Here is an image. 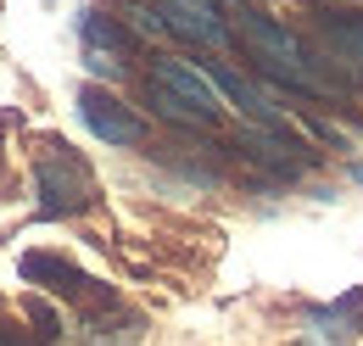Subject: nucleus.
Masks as SVG:
<instances>
[{
	"mask_svg": "<svg viewBox=\"0 0 363 346\" xmlns=\"http://www.w3.org/2000/svg\"><path fill=\"white\" fill-rule=\"evenodd\" d=\"M235 34H240V45H246V56L257 62V73L263 79H274V84L296 89V95H313V101H330V95H341V84L324 73V62H318L308 45L296 40L291 28H279L274 17H263V11H235Z\"/></svg>",
	"mask_w": 363,
	"mask_h": 346,
	"instance_id": "f257e3e1",
	"label": "nucleus"
},
{
	"mask_svg": "<svg viewBox=\"0 0 363 346\" xmlns=\"http://www.w3.org/2000/svg\"><path fill=\"white\" fill-rule=\"evenodd\" d=\"M34 190L45 218H79L95 207V173L73 145H45V157L34 162Z\"/></svg>",
	"mask_w": 363,
	"mask_h": 346,
	"instance_id": "f03ea898",
	"label": "nucleus"
},
{
	"mask_svg": "<svg viewBox=\"0 0 363 346\" xmlns=\"http://www.w3.org/2000/svg\"><path fill=\"white\" fill-rule=\"evenodd\" d=\"M23 268V279L28 285H50L56 296H67V302H79L84 313H118V296L101 285V279H90L84 268H73L67 257H56V252H28V257L17 262Z\"/></svg>",
	"mask_w": 363,
	"mask_h": 346,
	"instance_id": "7ed1b4c3",
	"label": "nucleus"
},
{
	"mask_svg": "<svg viewBox=\"0 0 363 346\" xmlns=\"http://www.w3.org/2000/svg\"><path fill=\"white\" fill-rule=\"evenodd\" d=\"M79 40H84V67L95 79H123L129 73V56L135 40L118 17H101V11H79Z\"/></svg>",
	"mask_w": 363,
	"mask_h": 346,
	"instance_id": "20e7f679",
	"label": "nucleus"
},
{
	"mask_svg": "<svg viewBox=\"0 0 363 346\" xmlns=\"http://www.w3.org/2000/svg\"><path fill=\"white\" fill-rule=\"evenodd\" d=\"M145 84L168 89L174 101H184L190 112H201L207 123H218V118H224V89L213 84V73H207V67H190V62L162 56V62H151V79H145Z\"/></svg>",
	"mask_w": 363,
	"mask_h": 346,
	"instance_id": "39448f33",
	"label": "nucleus"
},
{
	"mask_svg": "<svg viewBox=\"0 0 363 346\" xmlns=\"http://www.w3.org/2000/svg\"><path fill=\"white\" fill-rule=\"evenodd\" d=\"M79 118H84V129H90L95 140H106V145H140V140H145V123L101 84L79 89Z\"/></svg>",
	"mask_w": 363,
	"mask_h": 346,
	"instance_id": "423d86ee",
	"label": "nucleus"
},
{
	"mask_svg": "<svg viewBox=\"0 0 363 346\" xmlns=\"http://www.w3.org/2000/svg\"><path fill=\"white\" fill-rule=\"evenodd\" d=\"M162 28L196 45H224V17H218V0H162Z\"/></svg>",
	"mask_w": 363,
	"mask_h": 346,
	"instance_id": "0eeeda50",
	"label": "nucleus"
},
{
	"mask_svg": "<svg viewBox=\"0 0 363 346\" xmlns=\"http://www.w3.org/2000/svg\"><path fill=\"white\" fill-rule=\"evenodd\" d=\"M318 34L330 40V50L347 62V73L363 84V17H352V11H324L318 17Z\"/></svg>",
	"mask_w": 363,
	"mask_h": 346,
	"instance_id": "6e6552de",
	"label": "nucleus"
},
{
	"mask_svg": "<svg viewBox=\"0 0 363 346\" xmlns=\"http://www.w3.org/2000/svg\"><path fill=\"white\" fill-rule=\"evenodd\" d=\"M358 307H363V296L352 291L347 302L313 313V318H308V346H347V341H352V318H358Z\"/></svg>",
	"mask_w": 363,
	"mask_h": 346,
	"instance_id": "1a4fd4ad",
	"label": "nucleus"
},
{
	"mask_svg": "<svg viewBox=\"0 0 363 346\" xmlns=\"http://www.w3.org/2000/svg\"><path fill=\"white\" fill-rule=\"evenodd\" d=\"M151 112H157V118H168L174 129H213V123H207L201 112H190L184 101H174L168 89H157V84H151Z\"/></svg>",
	"mask_w": 363,
	"mask_h": 346,
	"instance_id": "9d476101",
	"label": "nucleus"
},
{
	"mask_svg": "<svg viewBox=\"0 0 363 346\" xmlns=\"http://www.w3.org/2000/svg\"><path fill=\"white\" fill-rule=\"evenodd\" d=\"M0 346H28V341H23V335H6V330H0Z\"/></svg>",
	"mask_w": 363,
	"mask_h": 346,
	"instance_id": "9b49d317",
	"label": "nucleus"
}]
</instances>
